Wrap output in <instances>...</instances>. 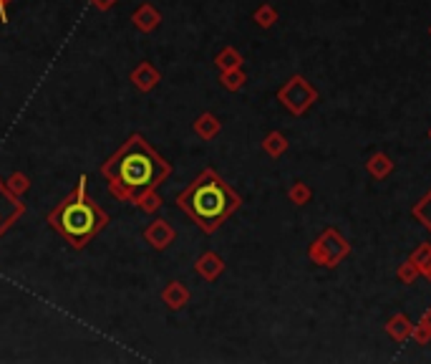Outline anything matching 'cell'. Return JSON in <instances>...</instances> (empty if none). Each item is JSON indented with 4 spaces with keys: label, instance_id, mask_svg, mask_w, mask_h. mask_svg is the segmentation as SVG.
<instances>
[{
    "label": "cell",
    "instance_id": "26",
    "mask_svg": "<svg viewBox=\"0 0 431 364\" xmlns=\"http://www.w3.org/2000/svg\"><path fill=\"white\" fill-rule=\"evenodd\" d=\"M116 3H119V0H91V6H94L96 11H101V13L111 11V8H114Z\"/></svg>",
    "mask_w": 431,
    "mask_h": 364
},
{
    "label": "cell",
    "instance_id": "15",
    "mask_svg": "<svg viewBox=\"0 0 431 364\" xmlns=\"http://www.w3.org/2000/svg\"><path fill=\"white\" fill-rule=\"evenodd\" d=\"M215 66L220 71H230V68H239L242 66V54H239L235 46H225L220 54L215 56Z\"/></svg>",
    "mask_w": 431,
    "mask_h": 364
},
{
    "label": "cell",
    "instance_id": "23",
    "mask_svg": "<svg viewBox=\"0 0 431 364\" xmlns=\"http://www.w3.org/2000/svg\"><path fill=\"white\" fill-rule=\"evenodd\" d=\"M6 185L15 195H20V198H23V195L30 190V177L25 175V172H11V177L6 180Z\"/></svg>",
    "mask_w": 431,
    "mask_h": 364
},
{
    "label": "cell",
    "instance_id": "5",
    "mask_svg": "<svg viewBox=\"0 0 431 364\" xmlns=\"http://www.w3.org/2000/svg\"><path fill=\"white\" fill-rule=\"evenodd\" d=\"M277 102L285 107L293 116H303L313 104L318 102V89L306 79V76H290L285 84L277 89Z\"/></svg>",
    "mask_w": 431,
    "mask_h": 364
},
{
    "label": "cell",
    "instance_id": "28",
    "mask_svg": "<svg viewBox=\"0 0 431 364\" xmlns=\"http://www.w3.org/2000/svg\"><path fill=\"white\" fill-rule=\"evenodd\" d=\"M424 276H426V279H429V281H431V268H429V271H426V273H424Z\"/></svg>",
    "mask_w": 431,
    "mask_h": 364
},
{
    "label": "cell",
    "instance_id": "31",
    "mask_svg": "<svg viewBox=\"0 0 431 364\" xmlns=\"http://www.w3.org/2000/svg\"><path fill=\"white\" fill-rule=\"evenodd\" d=\"M429 36H431V25H429Z\"/></svg>",
    "mask_w": 431,
    "mask_h": 364
},
{
    "label": "cell",
    "instance_id": "30",
    "mask_svg": "<svg viewBox=\"0 0 431 364\" xmlns=\"http://www.w3.org/2000/svg\"><path fill=\"white\" fill-rule=\"evenodd\" d=\"M429 140H431V129H429Z\"/></svg>",
    "mask_w": 431,
    "mask_h": 364
},
{
    "label": "cell",
    "instance_id": "20",
    "mask_svg": "<svg viewBox=\"0 0 431 364\" xmlns=\"http://www.w3.org/2000/svg\"><path fill=\"white\" fill-rule=\"evenodd\" d=\"M411 215L419 220L421 225H424L426 231L431 233V190L424 195V198H421L419 202H416V205L411 207Z\"/></svg>",
    "mask_w": 431,
    "mask_h": 364
},
{
    "label": "cell",
    "instance_id": "19",
    "mask_svg": "<svg viewBox=\"0 0 431 364\" xmlns=\"http://www.w3.org/2000/svg\"><path fill=\"white\" fill-rule=\"evenodd\" d=\"M134 207H139L142 212L154 215V212L162 207V195H159V190H149V193L139 195L137 200H134Z\"/></svg>",
    "mask_w": 431,
    "mask_h": 364
},
{
    "label": "cell",
    "instance_id": "13",
    "mask_svg": "<svg viewBox=\"0 0 431 364\" xmlns=\"http://www.w3.org/2000/svg\"><path fill=\"white\" fill-rule=\"evenodd\" d=\"M411 332H413V324L406 314H396L386 322V334H389L394 341H399V344L406 341L408 336H411Z\"/></svg>",
    "mask_w": 431,
    "mask_h": 364
},
{
    "label": "cell",
    "instance_id": "21",
    "mask_svg": "<svg viewBox=\"0 0 431 364\" xmlns=\"http://www.w3.org/2000/svg\"><path fill=\"white\" fill-rule=\"evenodd\" d=\"M408 261H411L413 266L419 268V273L424 276V273L431 268V243H421L419 248H416L411 255H408Z\"/></svg>",
    "mask_w": 431,
    "mask_h": 364
},
{
    "label": "cell",
    "instance_id": "10",
    "mask_svg": "<svg viewBox=\"0 0 431 364\" xmlns=\"http://www.w3.org/2000/svg\"><path fill=\"white\" fill-rule=\"evenodd\" d=\"M189 301H192V291L182 284V281H169V284L162 289V303L169 311L185 309Z\"/></svg>",
    "mask_w": 431,
    "mask_h": 364
},
{
    "label": "cell",
    "instance_id": "4",
    "mask_svg": "<svg viewBox=\"0 0 431 364\" xmlns=\"http://www.w3.org/2000/svg\"><path fill=\"white\" fill-rule=\"evenodd\" d=\"M351 253V243L343 238V233L338 228H325L316 241L308 245V258L316 266L323 268H335L341 266V261Z\"/></svg>",
    "mask_w": 431,
    "mask_h": 364
},
{
    "label": "cell",
    "instance_id": "9",
    "mask_svg": "<svg viewBox=\"0 0 431 364\" xmlns=\"http://www.w3.org/2000/svg\"><path fill=\"white\" fill-rule=\"evenodd\" d=\"M132 23H134V28L142 30V33H154V30L162 25V13L156 11V6H151V3H142V6L132 13Z\"/></svg>",
    "mask_w": 431,
    "mask_h": 364
},
{
    "label": "cell",
    "instance_id": "27",
    "mask_svg": "<svg viewBox=\"0 0 431 364\" xmlns=\"http://www.w3.org/2000/svg\"><path fill=\"white\" fill-rule=\"evenodd\" d=\"M11 3H13V0H0V20H3V23H8V20H11V16H8Z\"/></svg>",
    "mask_w": 431,
    "mask_h": 364
},
{
    "label": "cell",
    "instance_id": "7",
    "mask_svg": "<svg viewBox=\"0 0 431 364\" xmlns=\"http://www.w3.org/2000/svg\"><path fill=\"white\" fill-rule=\"evenodd\" d=\"M144 241L149 243L154 250H167L174 241H177V231H174V225L164 218H156L151 220L146 228H144Z\"/></svg>",
    "mask_w": 431,
    "mask_h": 364
},
{
    "label": "cell",
    "instance_id": "12",
    "mask_svg": "<svg viewBox=\"0 0 431 364\" xmlns=\"http://www.w3.org/2000/svg\"><path fill=\"white\" fill-rule=\"evenodd\" d=\"M194 134H197L199 140H204V142H210V140H215L217 134L222 132V121L217 119L212 111H202V114L194 119Z\"/></svg>",
    "mask_w": 431,
    "mask_h": 364
},
{
    "label": "cell",
    "instance_id": "25",
    "mask_svg": "<svg viewBox=\"0 0 431 364\" xmlns=\"http://www.w3.org/2000/svg\"><path fill=\"white\" fill-rule=\"evenodd\" d=\"M421 273H419V268L413 266L411 261H404L401 266H399V271H396V279L401 281V284H413V281L419 279Z\"/></svg>",
    "mask_w": 431,
    "mask_h": 364
},
{
    "label": "cell",
    "instance_id": "22",
    "mask_svg": "<svg viewBox=\"0 0 431 364\" xmlns=\"http://www.w3.org/2000/svg\"><path fill=\"white\" fill-rule=\"evenodd\" d=\"M287 200L293 202V205H298V207H303V205H308V202L313 200V190L308 188L306 182H295L293 188L287 190Z\"/></svg>",
    "mask_w": 431,
    "mask_h": 364
},
{
    "label": "cell",
    "instance_id": "8",
    "mask_svg": "<svg viewBox=\"0 0 431 364\" xmlns=\"http://www.w3.org/2000/svg\"><path fill=\"white\" fill-rule=\"evenodd\" d=\"M129 81H132L142 94H149V91H154L156 84L162 81V71H159L151 61H142V63H137V68L129 73Z\"/></svg>",
    "mask_w": 431,
    "mask_h": 364
},
{
    "label": "cell",
    "instance_id": "24",
    "mask_svg": "<svg viewBox=\"0 0 431 364\" xmlns=\"http://www.w3.org/2000/svg\"><path fill=\"white\" fill-rule=\"evenodd\" d=\"M411 336H413V341H419V344H429V341H431V322H429V316L424 314L419 324H413Z\"/></svg>",
    "mask_w": 431,
    "mask_h": 364
},
{
    "label": "cell",
    "instance_id": "1",
    "mask_svg": "<svg viewBox=\"0 0 431 364\" xmlns=\"http://www.w3.org/2000/svg\"><path fill=\"white\" fill-rule=\"evenodd\" d=\"M101 175L116 200L134 205L139 195L159 190V185L172 177V162L164 159L144 134L134 132L101 164Z\"/></svg>",
    "mask_w": 431,
    "mask_h": 364
},
{
    "label": "cell",
    "instance_id": "3",
    "mask_svg": "<svg viewBox=\"0 0 431 364\" xmlns=\"http://www.w3.org/2000/svg\"><path fill=\"white\" fill-rule=\"evenodd\" d=\"M46 223L73 250H84L111 223V215L91 198L89 175H81L71 193L46 215Z\"/></svg>",
    "mask_w": 431,
    "mask_h": 364
},
{
    "label": "cell",
    "instance_id": "14",
    "mask_svg": "<svg viewBox=\"0 0 431 364\" xmlns=\"http://www.w3.org/2000/svg\"><path fill=\"white\" fill-rule=\"evenodd\" d=\"M394 159L389 157V154H383V152H376L368 162H366V170H368V175L373 177V180H386V177L394 172Z\"/></svg>",
    "mask_w": 431,
    "mask_h": 364
},
{
    "label": "cell",
    "instance_id": "6",
    "mask_svg": "<svg viewBox=\"0 0 431 364\" xmlns=\"http://www.w3.org/2000/svg\"><path fill=\"white\" fill-rule=\"evenodd\" d=\"M23 212H25L23 198L13 193L6 185V180H0V238L11 231L15 220L23 218Z\"/></svg>",
    "mask_w": 431,
    "mask_h": 364
},
{
    "label": "cell",
    "instance_id": "17",
    "mask_svg": "<svg viewBox=\"0 0 431 364\" xmlns=\"http://www.w3.org/2000/svg\"><path fill=\"white\" fill-rule=\"evenodd\" d=\"M245 81H247V76H245V71H242V66H239V68H230V71H220L222 89L232 91V94L242 89V86H245Z\"/></svg>",
    "mask_w": 431,
    "mask_h": 364
},
{
    "label": "cell",
    "instance_id": "2",
    "mask_svg": "<svg viewBox=\"0 0 431 364\" xmlns=\"http://www.w3.org/2000/svg\"><path fill=\"white\" fill-rule=\"evenodd\" d=\"M174 202L194 220V225L204 236H212L232 218V212H237L242 198L212 167H207L182 193H177Z\"/></svg>",
    "mask_w": 431,
    "mask_h": 364
},
{
    "label": "cell",
    "instance_id": "11",
    "mask_svg": "<svg viewBox=\"0 0 431 364\" xmlns=\"http://www.w3.org/2000/svg\"><path fill=\"white\" fill-rule=\"evenodd\" d=\"M194 271H197V276H202L204 281L215 284L222 273H225V261H222L215 250H204V253L197 258V263H194Z\"/></svg>",
    "mask_w": 431,
    "mask_h": 364
},
{
    "label": "cell",
    "instance_id": "16",
    "mask_svg": "<svg viewBox=\"0 0 431 364\" xmlns=\"http://www.w3.org/2000/svg\"><path fill=\"white\" fill-rule=\"evenodd\" d=\"M263 150H265V154H270L273 159L282 157L287 152V137L282 132H270L263 140Z\"/></svg>",
    "mask_w": 431,
    "mask_h": 364
},
{
    "label": "cell",
    "instance_id": "18",
    "mask_svg": "<svg viewBox=\"0 0 431 364\" xmlns=\"http://www.w3.org/2000/svg\"><path fill=\"white\" fill-rule=\"evenodd\" d=\"M252 20H255L260 28H273V25L277 23V8L273 6V3H263V6L255 8Z\"/></svg>",
    "mask_w": 431,
    "mask_h": 364
},
{
    "label": "cell",
    "instance_id": "29",
    "mask_svg": "<svg viewBox=\"0 0 431 364\" xmlns=\"http://www.w3.org/2000/svg\"><path fill=\"white\" fill-rule=\"evenodd\" d=\"M426 316H429V322H431V309H429V311H426Z\"/></svg>",
    "mask_w": 431,
    "mask_h": 364
}]
</instances>
